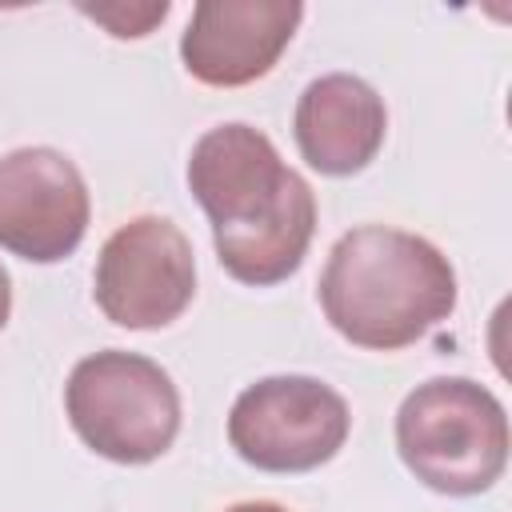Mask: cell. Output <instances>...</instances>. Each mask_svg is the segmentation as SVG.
<instances>
[{
    "label": "cell",
    "mask_w": 512,
    "mask_h": 512,
    "mask_svg": "<svg viewBox=\"0 0 512 512\" xmlns=\"http://www.w3.org/2000/svg\"><path fill=\"white\" fill-rule=\"evenodd\" d=\"M188 188L212 220L220 268L252 288L288 280L316 232V196L276 144L240 120L208 128L188 156Z\"/></svg>",
    "instance_id": "1"
},
{
    "label": "cell",
    "mask_w": 512,
    "mask_h": 512,
    "mask_svg": "<svg viewBox=\"0 0 512 512\" xmlns=\"http://www.w3.org/2000/svg\"><path fill=\"white\" fill-rule=\"evenodd\" d=\"M324 320L356 348L400 352L456 308V268L404 228L360 224L344 232L320 272Z\"/></svg>",
    "instance_id": "2"
},
{
    "label": "cell",
    "mask_w": 512,
    "mask_h": 512,
    "mask_svg": "<svg viewBox=\"0 0 512 512\" xmlns=\"http://www.w3.org/2000/svg\"><path fill=\"white\" fill-rule=\"evenodd\" d=\"M404 468L440 496H480L508 468V412L468 376H432L396 408Z\"/></svg>",
    "instance_id": "3"
},
{
    "label": "cell",
    "mask_w": 512,
    "mask_h": 512,
    "mask_svg": "<svg viewBox=\"0 0 512 512\" xmlns=\"http://www.w3.org/2000/svg\"><path fill=\"white\" fill-rule=\"evenodd\" d=\"M64 412L72 432L112 464H152L180 432V392L172 376L124 348H104L68 372Z\"/></svg>",
    "instance_id": "4"
},
{
    "label": "cell",
    "mask_w": 512,
    "mask_h": 512,
    "mask_svg": "<svg viewBox=\"0 0 512 512\" xmlns=\"http://www.w3.org/2000/svg\"><path fill=\"white\" fill-rule=\"evenodd\" d=\"M352 428L348 400L316 376H264L228 408V444L260 472H312Z\"/></svg>",
    "instance_id": "5"
},
{
    "label": "cell",
    "mask_w": 512,
    "mask_h": 512,
    "mask_svg": "<svg viewBox=\"0 0 512 512\" xmlns=\"http://www.w3.org/2000/svg\"><path fill=\"white\" fill-rule=\"evenodd\" d=\"M92 296L120 328H168L196 296V256L188 236L168 216H136L120 224L96 256Z\"/></svg>",
    "instance_id": "6"
},
{
    "label": "cell",
    "mask_w": 512,
    "mask_h": 512,
    "mask_svg": "<svg viewBox=\"0 0 512 512\" xmlns=\"http://www.w3.org/2000/svg\"><path fill=\"white\" fill-rule=\"evenodd\" d=\"M92 200L80 168L48 144L0 156V248L28 264L72 256L88 232Z\"/></svg>",
    "instance_id": "7"
},
{
    "label": "cell",
    "mask_w": 512,
    "mask_h": 512,
    "mask_svg": "<svg viewBox=\"0 0 512 512\" xmlns=\"http://www.w3.org/2000/svg\"><path fill=\"white\" fill-rule=\"evenodd\" d=\"M300 20V0H200L180 36V60L208 88H240L276 68Z\"/></svg>",
    "instance_id": "8"
},
{
    "label": "cell",
    "mask_w": 512,
    "mask_h": 512,
    "mask_svg": "<svg viewBox=\"0 0 512 512\" xmlns=\"http://www.w3.org/2000/svg\"><path fill=\"white\" fill-rule=\"evenodd\" d=\"M292 136L308 168H316L320 176H356L384 148V96L352 72L316 76L296 100Z\"/></svg>",
    "instance_id": "9"
},
{
    "label": "cell",
    "mask_w": 512,
    "mask_h": 512,
    "mask_svg": "<svg viewBox=\"0 0 512 512\" xmlns=\"http://www.w3.org/2000/svg\"><path fill=\"white\" fill-rule=\"evenodd\" d=\"M168 0H148V4H80V12L88 20H96L100 28H108L116 40H140L148 36L164 16H168Z\"/></svg>",
    "instance_id": "10"
},
{
    "label": "cell",
    "mask_w": 512,
    "mask_h": 512,
    "mask_svg": "<svg viewBox=\"0 0 512 512\" xmlns=\"http://www.w3.org/2000/svg\"><path fill=\"white\" fill-rule=\"evenodd\" d=\"M8 316H12V276H8V268L0 264V332H4Z\"/></svg>",
    "instance_id": "11"
},
{
    "label": "cell",
    "mask_w": 512,
    "mask_h": 512,
    "mask_svg": "<svg viewBox=\"0 0 512 512\" xmlns=\"http://www.w3.org/2000/svg\"><path fill=\"white\" fill-rule=\"evenodd\" d=\"M224 512H288V508H280V504H272V500H244V504H232V508H224Z\"/></svg>",
    "instance_id": "12"
}]
</instances>
